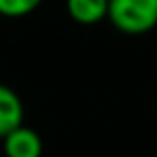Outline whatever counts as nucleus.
<instances>
[{"label":"nucleus","mask_w":157,"mask_h":157,"mask_svg":"<svg viewBox=\"0 0 157 157\" xmlns=\"http://www.w3.org/2000/svg\"><path fill=\"white\" fill-rule=\"evenodd\" d=\"M24 125V103L22 97L7 84H0V140L13 129Z\"/></svg>","instance_id":"7ed1b4c3"},{"label":"nucleus","mask_w":157,"mask_h":157,"mask_svg":"<svg viewBox=\"0 0 157 157\" xmlns=\"http://www.w3.org/2000/svg\"><path fill=\"white\" fill-rule=\"evenodd\" d=\"M41 2L43 0H0V15L9 20L26 17L33 11H37Z\"/></svg>","instance_id":"39448f33"},{"label":"nucleus","mask_w":157,"mask_h":157,"mask_svg":"<svg viewBox=\"0 0 157 157\" xmlns=\"http://www.w3.org/2000/svg\"><path fill=\"white\" fill-rule=\"evenodd\" d=\"M2 148L7 157H41L43 140L35 129L20 125L17 129H13L2 138Z\"/></svg>","instance_id":"f03ea898"},{"label":"nucleus","mask_w":157,"mask_h":157,"mask_svg":"<svg viewBox=\"0 0 157 157\" xmlns=\"http://www.w3.org/2000/svg\"><path fill=\"white\" fill-rule=\"evenodd\" d=\"M108 5L110 0H65L67 15L82 26H95L108 20Z\"/></svg>","instance_id":"20e7f679"},{"label":"nucleus","mask_w":157,"mask_h":157,"mask_svg":"<svg viewBox=\"0 0 157 157\" xmlns=\"http://www.w3.org/2000/svg\"><path fill=\"white\" fill-rule=\"evenodd\" d=\"M108 20L123 35H146L157 26V0H110Z\"/></svg>","instance_id":"f257e3e1"}]
</instances>
